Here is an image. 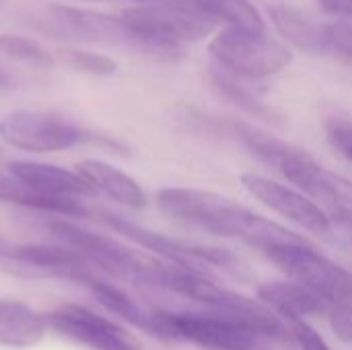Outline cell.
Segmentation results:
<instances>
[{
	"label": "cell",
	"instance_id": "cell-29",
	"mask_svg": "<svg viewBox=\"0 0 352 350\" xmlns=\"http://www.w3.org/2000/svg\"><path fill=\"white\" fill-rule=\"evenodd\" d=\"M320 6L336 17H342L344 21H352V0H318Z\"/></svg>",
	"mask_w": 352,
	"mask_h": 350
},
{
	"label": "cell",
	"instance_id": "cell-2",
	"mask_svg": "<svg viewBox=\"0 0 352 350\" xmlns=\"http://www.w3.org/2000/svg\"><path fill=\"white\" fill-rule=\"evenodd\" d=\"M151 336L204 350H256L260 336L214 311H151Z\"/></svg>",
	"mask_w": 352,
	"mask_h": 350
},
{
	"label": "cell",
	"instance_id": "cell-8",
	"mask_svg": "<svg viewBox=\"0 0 352 350\" xmlns=\"http://www.w3.org/2000/svg\"><path fill=\"white\" fill-rule=\"evenodd\" d=\"M276 171L314 202L320 200L322 208L330 217L352 212V179L328 169L305 149L297 146V151L289 155Z\"/></svg>",
	"mask_w": 352,
	"mask_h": 350
},
{
	"label": "cell",
	"instance_id": "cell-3",
	"mask_svg": "<svg viewBox=\"0 0 352 350\" xmlns=\"http://www.w3.org/2000/svg\"><path fill=\"white\" fill-rule=\"evenodd\" d=\"M103 221L111 229H116L120 235H124L132 243L148 250L153 256H157L165 262H171V264H177L182 268L202 272V274H210V268H219V270H225V272L235 274V276L243 274L241 260L233 252H229L227 248L177 239L171 235L146 229L142 225H136V223H132L120 215L105 212Z\"/></svg>",
	"mask_w": 352,
	"mask_h": 350
},
{
	"label": "cell",
	"instance_id": "cell-9",
	"mask_svg": "<svg viewBox=\"0 0 352 350\" xmlns=\"http://www.w3.org/2000/svg\"><path fill=\"white\" fill-rule=\"evenodd\" d=\"M47 326L74 344L91 350H142L138 338L118 322L82 305H62L47 316Z\"/></svg>",
	"mask_w": 352,
	"mask_h": 350
},
{
	"label": "cell",
	"instance_id": "cell-1",
	"mask_svg": "<svg viewBox=\"0 0 352 350\" xmlns=\"http://www.w3.org/2000/svg\"><path fill=\"white\" fill-rule=\"evenodd\" d=\"M120 19L138 39L140 52L159 58H175L182 43L206 37L217 23L182 0L146 2L124 10Z\"/></svg>",
	"mask_w": 352,
	"mask_h": 350
},
{
	"label": "cell",
	"instance_id": "cell-11",
	"mask_svg": "<svg viewBox=\"0 0 352 350\" xmlns=\"http://www.w3.org/2000/svg\"><path fill=\"white\" fill-rule=\"evenodd\" d=\"M50 31L60 37H72L80 41L109 43V45H128L140 50L138 39L126 27L120 17H109L95 10H85L66 4L50 6Z\"/></svg>",
	"mask_w": 352,
	"mask_h": 350
},
{
	"label": "cell",
	"instance_id": "cell-17",
	"mask_svg": "<svg viewBox=\"0 0 352 350\" xmlns=\"http://www.w3.org/2000/svg\"><path fill=\"white\" fill-rule=\"evenodd\" d=\"M0 202L41 210V212H50V215H60V217H87L89 215V210L82 206L80 200L47 198V196H41V194L29 190L23 182H19L6 169V165H0Z\"/></svg>",
	"mask_w": 352,
	"mask_h": 350
},
{
	"label": "cell",
	"instance_id": "cell-22",
	"mask_svg": "<svg viewBox=\"0 0 352 350\" xmlns=\"http://www.w3.org/2000/svg\"><path fill=\"white\" fill-rule=\"evenodd\" d=\"M268 14L274 27L280 31V35L289 39L293 45L307 52H322V29L309 23L303 14H299L289 6H278V4L268 6Z\"/></svg>",
	"mask_w": 352,
	"mask_h": 350
},
{
	"label": "cell",
	"instance_id": "cell-20",
	"mask_svg": "<svg viewBox=\"0 0 352 350\" xmlns=\"http://www.w3.org/2000/svg\"><path fill=\"white\" fill-rule=\"evenodd\" d=\"M210 17L212 21H225L229 27L264 33L266 23L260 10L250 0H182Z\"/></svg>",
	"mask_w": 352,
	"mask_h": 350
},
{
	"label": "cell",
	"instance_id": "cell-21",
	"mask_svg": "<svg viewBox=\"0 0 352 350\" xmlns=\"http://www.w3.org/2000/svg\"><path fill=\"white\" fill-rule=\"evenodd\" d=\"M210 74H212V83H214V87L219 89V93H221L223 97H227L231 103H235V105L241 107L243 111H248V113H252L254 118H260V120H264V122H270V124H278V122H280L278 113H276L272 107H268V105L260 99V95L248 87V83H245L243 78H239V76H235V74L223 70V68L217 66V64L212 66Z\"/></svg>",
	"mask_w": 352,
	"mask_h": 350
},
{
	"label": "cell",
	"instance_id": "cell-10",
	"mask_svg": "<svg viewBox=\"0 0 352 350\" xmlns=\"http://www.w3.org/2000/svg\"><path fill=\"white\" fill-rule=\"evenodd\" d=\"M241 186L266 208L318 237H330L334 223L330 215L297 188L285 186L260 173H241Z\"/></svg>",
	"mask_w": 352,
	"mask_h": 350
},
{
	"label": "cell",
	"instance_id": "cell-7",
	"mask_svg": "<svg viewBox=\"0 0 352 350\" xmlns=\"http://www.w3.org/2000/svg\"><path fill=\"white\" fill-rule=\"evenodd\" d=\"M217 66L243 78L262 80L278 74L291 62V50L264 33L227 27L210 43Z\"/></svg>",
	"mask_w": 352,
	"mask_h": 350
},
{
	"label": "cell",
	"instance_id": "cell-19",
	"mask_svg": "<svg viewBox=\"0 0 352 350\" xmlns=\"http://www.w3.org/2000/svg\"><path fill=\"white\" fill-rule=\"evenodd\" d=\"M227 132L233 134L250 153H254L260 161L270 165L272 169H278V165L297 151L295 144L287 142L285 138L266 132L254 124L248 122H227Z\"/></svg>",
	"mask_w": 352,
	"mask_h": 350
},
{
	"label": "cell",
	"instance_id": "cell-15",
	"mask_svg": "<svg viewBox=\"0 0 352 350\" xmlns=\"http://www.w3.org/2000/svg\"><path fill=\"white\" fill-rule=\"evenodd\" d=\"M76 171L93 188L95 194L107 196L109 200L128 208L146 206V194L140 184L111 163L101 159H82L76 165Z\"/></svg>",
	"mask_w": 352,
	"mask_h": 350
},
{
	"label": "cell",
	"instance_id": "cell-27",
	"mask_svg": "<svg viewBox=\"0 0 352 350\" xmlns=\"http://www.w3.org/2000/svg\"><path fill=\"white\" fill-rule=\"evenodd\" d=\"M287 324L291 328L295 347H299V350H332L324 336L307 320H289Z\"/></svg>",
	"mask_w": 352,
	"mask_h": 350
},
{
	"label": "cell",
	"instance_id": "cell-31",
	"mask_svg": "<svg viewBox=\"0 0 352 350\" xmlns=\"http://www.w3.org/2000/svg\"><path fill=\"white\" fill-rule=\"evenodd\" d=\"M4 250H6V245H4V241H2V239H0V256H2V254H4Z\"/></svg>",
	"mask_w": 352,
	"mask_h": 350
},
{
	"label": "cell",
	"instance_id": "cell-14",
	"mask_svg": "<svg viewBox=\"0 0 352 350\" xmlns=\"http://www.w3.org/2000/svg\"><path fill=\"white\" fill-rule=\"evenodd\" d=\"M2 256L16 264H23L25 268L37 270L41 276H64L76 283L85 274H89L91 266V262L72 248L56 245H14L6 248Z\"/></svg>",
	"mask_w": 352,
	"mask_h": 350
},
{
	"label": "cell",
	"instance_id": "cell-23",
	"mask_svg": "<svg viewBox=\"0 0 352 350\" xmlns=\"http://www.w3.org/2000/svg\"><path fill=\"white\" fill-rule=\"evenodd\" d=\"M0 54L35 68H52L54 56L39 41L21 33H0Z\"/></svg>",
	"mask_w": 352,
	"mask_h": 350
},
{
	"label": "cell",
	"instance_id": "cell-13",
	"mask_svg": "<svg viewBox=\"0 0 352 350\" xmlns=\"http://www.w3.org/2000/svg\"><path fill=\"white\" fill-rule=\"evenodd\" d=\"M258 299L276 311L283 320H307L328 316L330 303L318 293L295 281H266L256 289Z\"/></svg>",
	"mask_w": 352,
	"mask_h": 350
},
{
	"label": "cell",
	"instance_id": "cell-25",
	"mask_svg": "<svg viewBox=\"0 0 352 350\" xmlns=\"http://www.w3.org/2000/svg\"><path fill=\"white\" fill-rule=\"evenodd\" d=\"M322 52L334 56L340 62L352 64V23L334 21L322 27Z\"/></svg>",
	"mask_w": 352,
	"mask_h": 350
},
{
	"label": "cell",
	"instance_id": "cell-4",
	"mask_svg": "<svg viewBox=\"0 0 352 350\" xmlns=\"http://www.w3.org/2000/svg\"><path fill=\"white\" fill-rule=\"evenodd\" d=\"M47 227L58 239L64 241L66 248H72L91 264H97L105 272L120 278H128L140 285H153V278L163 264V260L157 256L142 254L113 237L93 233L64 219L50 221Z\"/></svg>",
	"mask_w": 352,
	"mask_h": 350
},
{
	"label": "cell",
	"instance_id": "cell-6",
	"mask_svg": "<svg viewBox=\"0 0 352 350\" xmlns=\"http://www.w3.org/2000/svg\"><path fill=\"white\" fill-rule=\"evenodd\" d=\"M289 281L324 297L330 305L352 301V272L324 256L309 241L283 243L262 252Z\"/></svg>",
	"mask_w": 352,
	"mask_h": 350
},
{
	"label": "cell",
	"instance_id": "cell-18",
	"mask_svg": "<svg viewBox=\"0 0 352 350\" xmlns=\"http://www.w3.org/2000/svg\"><path fill=\"white\" fill-rule=\"evenodd\" d=\"M78 283L85 285V287L91 291V295L97 299V303H99L103 309H107L109 314L118 316V318L124 320L126 324H130V326H134V328H138V330H142V332H146V334L151 332V311L142 309V307H140L130 295H126L122 289H118V287H113V285H109V283H105V281L95 278L91 272L85 274Z\"/></svg>",
	"mask_w": 352,
	"mask_h": 350
},
{
	"label": "cell",
	"instance_id": "cell-33",
	"mask_svg": "<svg viewBox=\"0 0 352 350\" xmlns=\"http://www.w3.org/2000/svg\"><path fill=\"white\" fill-rule=\"evenodd\" d=\"M78 2H101V0H78Z\"/></svg>",
	"mask_w": 352,
	"mask_h": 350
},
{
	"label": "cell",
	"instance_id": "cell-28",
	"mask_svg": "<svg viewBox=\"0 0 352 350\" xmlns=\"http://www.w3.org/2000/svg\"><path fill=\"white\" fill-rule=\"evenodd\" d=\"M328 324L336 338L344 344L352 347V301L346 303H334L328 309Z\"/></svg>",
	"mask_w": 352,
	"mask_h": 350
},
{
	"label": "cell",
	"instance_id": "cell-16",
	"mask_svg": "<svg viewBox=\"0 0 352 350\" xmlns=\"http://www.w3.org/2000/svg\"><path fill=\"white\" fill-rule=\"evenodd\" d=\"M47 318L31 305L14 299H0V347L31 349L47 334Z\"/></svg>",
	"mask_w": 352,
	"mask_h": 350
},
{
	"label": "cell",
	"instance_id": "cell-12",
	"mask_svg": "<svg viewBox=\"0 0 352 350\" xmlns=\"http://www.w3.org/2000/svg\"><path fill=\"white\" fill-rule=\"evenodd\" d=\"M6 169L23 182L29 190L47 198H93L97 196L93 188L78 175V171H68L58 165L39 161H10Z\"/></svg>",
	"mask_w": 352,
	"mask_h": 350
},
{
	"label": "cell",
	"instance_id": "cell-26",
	"mask_svg": "<svg viewBox=\"0 0 352 350\" xmlns=\"http://www.w3.org/2000/svg\"><path fill=\"white\" fill-rule=\"evenodd\" d=\"M324 130H326V138L330 142V146L352 165V118L351 116H342V113H334L330 118H326L324 122Z\"/></svg>",
	"mask_w": 352,
	"mask_h": 350
},
{
	"label": "cell",
	"instance_id": "cell-30",
	"mask_svg": "<svg viewBox=\"0 0 352 350\" xmlns=\"http://www.w3.org/2000/svg\"><path fill=\"white\" fill-rule=\"evenodd\" d=\"M6 87H10V76L0 68V89H6Z\"/></svg>",
	"mask_w": 352,
	"mask_h": 350
},
{
	"label": "cell",
	"instance_id": "cell-24",
	"mask_svg": "<svg viewBox=\"0 0 352 350\" xmlns=\"http://www.w3.org/2000/svg\"><path fill=\"white\" fill-rule=\"evenodd\" d=\"M58 54L68 66H72L78 72L109 76L118 70V64L109 56H103L97 52H89V50H80V47H62Z\"/></svg>",
	"mask_w": 352,
	"mask_h": 350
},
{
	"label": "cell",
	"instance_id": "cell-5",
	"mask_svg": "<svg viewBox=\"0 0 352 350\" xmlns=\"http://www.w3.org/2000/svg\"><path fill=\"white\" fill-rule=\"evenodd\" d=\"M0 140L25 153H60L105 138L82 130L70 120L39 109H14L0 118ZM116 144V142H109Z\"/></svg>",
	"mask_w": 352,
	"mask_h": 350
},
{
	"label": "cell",
	"instance_id": "cell-32",
	"mask_svg": "<svg viewBox=\"0 0 352 350\" xmlns=\"http://www.w3.org/2000/svg\"><path fill=\"white\" fill-rule=\"evenodd\" d=\"M134 2H142V4H146V2H155V0H134Z\"/></svg>",
	"mask_w": 352,
	"mask_h": 350
}]
</instances>
